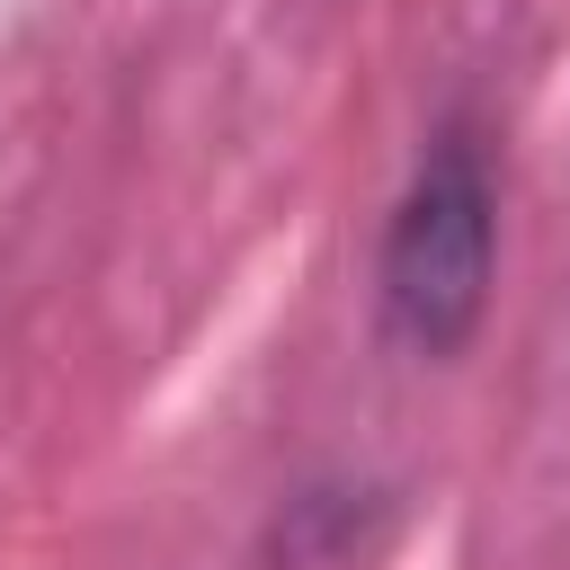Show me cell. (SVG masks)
Segmentation results:
<instances>
[{"mask_svg": "<svg viewBox=\"0 0 570 570\" xmlns=\"http://www.w3.org/2000/svg\"><path fill=\"white\" fill-rule=\"evenodd\" d=\"M490 285H499V169L472 116H445L392 214H383V249H374V321L401 356L419 365H454L481 321H490Z\"/></svg>", "mask_w": 570, "mask_h": 570, "instance_id": "cell-1", "label": "cell"}, {"mask_svg": "<svg viewBox=\"0 0 570 570\" xmlns=\"http://www.w3.org/2000/svg\"><path fill=\"white\" fill-rule=\"evenodd\" d=\"M392 525V490L383 481H312L276 508L267 525V561L285 570H347L374 552V534Z\"/></svg>", "mask_w": 570, "mask_h": 570, "instance_id": "cell-2", "label": "cell"}]
</instances>
